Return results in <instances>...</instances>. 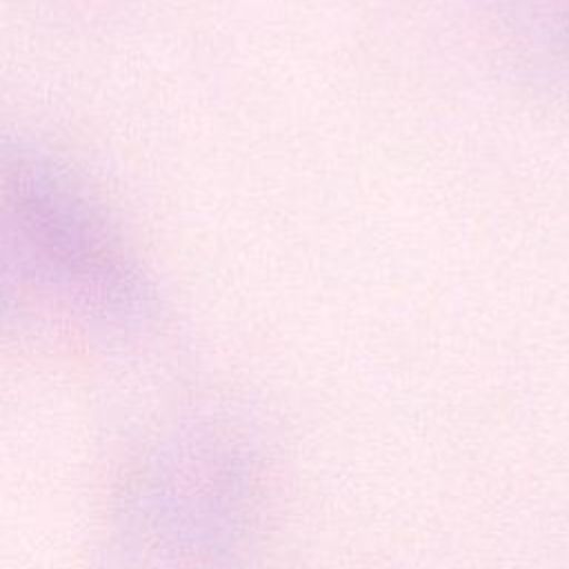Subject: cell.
Instances as JSON below:
<instances>
[{"label":"cell","mask_w":569,"mask_h":569,"mask_svg":"<svg viewBox=\"0 0 569 569\" xmlns=\"http://www.w3.org/2000/svg\"><path fill=\"white\" fill-rule=\"evenodd\" d=\"M4 287L84 320H142L149 280L87 184L49 151L7 142L0 167Z\"/></svg>","instance_id":"cell-1"},{"label":"cell","mask_w":569,"mask_h":569,"mask_svg":"<svg viewBox=\"0 0 569 569\" xmlns=\"http://www.w3.org/2000/svg\"><path fill=\"white\" fill-rule=\"evenodd\" d=\"M558 29H560V36H562V44H567V49H569V0H567L565 7H562Z\"/></svg>","instance_id":"cell-2"}]
</instances>
